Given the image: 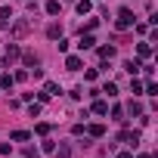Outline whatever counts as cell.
I'll list each match as a JSON object with an SVG mask.
<instances>
[{
	"label": "cell",
	"instance_id": "obj_20",
	"mask_svg": "<svg viewBox=\"0 0 158 158\" xmlns=\"http://www.w3.org/2000/svg\"><path fill=\"white\" fill-rule=\"evenodd\" d=\"M146 93H149V96H158V87H155V84L149 81V84H146Z\"/></svg>",
	"mask_w": 158,
	"mask_h": 158
},
{
	"label": "cell",
	"instance_id": "obj_13",
	"mask_svg": "<svg viewBox=\"0 0 158 158\" xmlns=\"http://www.w3.org/2000/svg\"><path fill=\"white\" fill-rule=\"evenodd\" d=\"M93 112H96V115H106V112H109V106H106L102 99H96V102H93Z\"/></svg>",
	"mask_w": 158,
	"mask_h": 158
},
{
	"label": "cell",
	"instance_id": "obj_5",
	"mask_svg": "<svg viewBox=\"0 0 158 158\" xmlns=\"http://www.w3.org/2000/svg\"><path fill=\"white\" fill-rule=\"evenodd\" d=\"M65 68H68V71H81V59H77V56H68V59H65Z\"/></svg>",
	"mask_w": 158,
	"mask_h": 158
},
{
	"label": "cell",
	"instance_id": "obj_15",
	"mask_svg": "<svg viewBox=\"0 0 158 158\" xmlns=\"http://www.w3.org/2000/svg\"><path fill=\"white\" fill-rule=\"evenodd\" d=\"M99 56H102V59H112V56H115V47H99Z\"/></svg>",
	"mask_w": 158,
	"mask_h": 158
},
{
	"label": "cell",
	"instance_id": "obj_18",
	"mask_svg": "<svg viewBox=\"0 0 158 158\" xmlns=\"http://www.w3.org/2000/svg\"><path fill=\"white\" fill-rule=\"evenodd\" d=\"M102 93H109V96H115V93H118V87H115V84H112V81H109V84H106V87H102Z\"/></svg>",
	"mask_w": 158,
	"mask_h": 158
},
{
	"label": "cell",
	"instance_id": "obj_12",
	"mask_svg": "<svg viewBox=\"0 0 158 158\" xmlns=\"http://www.w3.org/2000/svg\"><path fill=\"white\" fill-rule=\"evenodd\" d=\"M44 93H50V96H56V93H59V84H53V81H47V84H44Z\"/></svg>",
	"mask_w": 158,
	"mask_h": 158
},
{
	"label": "cell",
	"instance_id": "obj_17",
	"mask_svg": "<svg viewBox=\"0 0 158 158\" xmlns=\"http://www.w3.org/2000/svg\"><path fill=\"white\" fill-rule=\"evenodd\" d=\"M13 81H16V77H13V74H3V77H0V84H3V87H6V90H10V87H13Z\"/></svg>",
	"mask_w": 158,
	"mask_h": 158
},
{
	"label": "cell",
	"instance_id": "obj_22",
	"mask_svg": "<svg viewBox=\"0 0 158 158\" xmlns=\"http://www.w3.org/2000/svg\"><path fill=\"white\" fill-rule=\"evenodd\" d=\"M59 158H68V146H62V149H59Z\"/></svg>",
	"mask_w": 158,
	"mask_h": 158
},
{
	"label": "cell",
	"instance_id": "obj_10",
	"mask_svg": "<svg viewBox=\"0 0 158 158\" xmlns=\"http://www.w3.org/2000/svg\"><path fill=\"white\" fill-rule=\"evenodd\" d=\"M93 44H96V40H93V34H84V37H81V44H77V47H81V50H90Z\"/></svg>",
	"mask_w": 158,
	"mask_h": 158
},
{
	"label": "cell",
	"instance_id": "obj_16",
	"mask_svg": "<svg viewBox=\"0 0 158 158\" xmlns=\"http://www.w3.org/2000/svg\"><path fill=\"white\" fill-rule=\"evenodd\" d=\"M77 13L87 16V13H90V0H81V3H77Z\"/></svg>",
	"mask_w": 158,
	"mask_h": 158
},
{
	"label": "cell",
	"instance_id": "obj_2",
	"mask_svg": "<svg viewBox=\"0 0 158 158\" xmlns=\"http://www.w3.org/2000/svg\"><path fill=\"white\" fill-rule=\"evenodd\" d=\"M28 31H31V22H28V19H19V22L13 25V37H25Z\"/></svg>",
	"mask_w": 158,
	"mask_h": 158
},
{
	"label": "cell",
	"instance_id": "obj_11",
	"mask_svg": "<svg viewBox=\"0 0 158 158\" xmlns=\"http://www.w3.org/2000/svg\"><path fill=\"white\" fill-rule=\"evenodd\" d=\"M87 133H90V136H102V133H106V127H102V124H90V127H87Z\"/></svg>",
	"mask_w": 158,
	"mask_h": 158
},
{
	"label": "cell",
	"instance_id": "obj_1",
	"mask_svg": "<svg viewBox=\"0 0 158 158\" xmlns=\"http://www.w3.org/2000/svg\"><path fill=\"white\" fill-rule=\"evenodd\" d=\"M130 25H133V13H130V10H121L118 19H115V28H118V31H127Z\"/></svg>",
	"mask_w": 158,
	"mask_h": 158
},
{
	"label": "cell",
	"instance_id": "obj_7",
	"mask_svg": "<svg viewBox=\"0 0 158 158\" xmlns=\"http://www.w3.org/2000/svg\"><path fill=\"white\" fill-rule=\"evenodd\" d=\"M143 65H139V59H130V62H124V71H130V74H136Z\"/></svg>",
	"mask_w": 158,
	"mask_h": 158
},
{
	"label": "cell",
	"instance_id": "obj_8",
	"mask_svg": "<svg viewBox=\"0 0 158 158\" xmlns=\"http://www.w3.org/2000/svg\"><path fill=\"white\" fill-rule=\"evenodd\" d=\"M28 136H31L28 130H13V133H10V139H16V143H25Z\"/></svg>",
	"mask_w": 158,
	"mask_h": 158
},
{
	"label": "cell",
	"instance_id": "obj_9",
	"mask_svg": "<svg viewBox=\"0 0 158 158\" xmlns=\"http://www.w3.org/2000/svg\"><path fill=\"white\" fill-rule=\"evenodd\" d=\"M59 10H62L59 0H47V13H50V16H59Z\"/></svg>",
	"mask_w": 158,
	"mask_h": 158
},
{
	"label": "cell",
	"instance_id": "obj_21",
	"mask_svg": "<svg viewBox=\"0 0 158 158\" xmlns=\"http://www.w3.org/2000/svg\"><path fill=\"white\" fill-rule=\"evenodd\" d=\"M127 109H130V115H139V112H143V106H139V102H130Z\"/></svg>",
	"mask_w": 158,
	"mask_h": 158
},
{
	"label": "cell",
	"instance_id": "obj_23",
	"mask_svg": "<svg viewBox=\"0 0 158 158\" xmlns=\"http://www.w3.org/2000/svg\"><path fill=\"white\" fill-rule=\"evenodd\" d=\"M118 158H133V155H130V152H121V155H118Z\"/></svg>",
	"mask_w": 158,
	"mask_h": 158
},
{
	"label": "cell",
	"instance_id": "obj_6",
	"mask_svg": "<svg viewBox=\"0 0 158 158\" xmlns=\"http://www.w3.org/2000/svg\"><path fill=\"white\" fill-rule=\"evenodd\" d=\"M13 59H19V47H16V44H10V47H6V65H10Z\"/></svg>",
	"mask_w": 158,
	"mask_h": 158
},
{
	"label": "cell",
	"instance_id": "obj_19",
	"mask_svg": "<svg viewBox=\"0 0 158 158\" xmlns=\"http://www.w3.org/2000/svg\"><path fill=\"white\" fill-rule=\"evenodd\" d=\"M37 133H40V136H47V133H50V124H47V121H40V124H37Z\"/></svg>",
	"mask_w": 158,
	"mask_h": 158
},
{
	"label": "cell",
	"instance_id": "obj_3",
	"mask_svg": "<svg viewBox=\"0 0 158 158\" xmlns=\"http://www.w3.org/2000/svg\"><path fill=\"white\" fill-rule=\"evenodd\" d=\"M47 37H50V40H59V37H62V25H56V22L47 25Z\"/></svg>",
	"mask_w": 158,
	"mask_h": 158
},
{
	"label": "cell",
	"instance_id": "obj_14",
	"mask_svg": "<svg viewBox=\"0 0 158 158\" xmlns=\"http://www.w3.org/2000/svg\"><path fill=\"white\" fill-rule=\"evenodd\" d=\"M136 53H139V59H146V56L152 53V47H149V44H139V47H136Z\"/></svg>",
	"mask_w": 158,
	"mask_h": 158
},
{
	"label": "cell",
	"instance_id": "obj_4",
	"mask_svg": "<svg viewBox=\"0 0 158 158\" xmlns=\"http://www.w3.org/2000/svg\"><path fill=\"white\" fill-rule=\"evenodd\" d=\"M121 139H124V143H130V146H136V143H139V130H124V133H121Z\"/></svg>",
	"mask_w": 158,
	"mask_h": 158
}]
</instances>
